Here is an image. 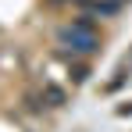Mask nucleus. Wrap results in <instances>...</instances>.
Instances as JSON below:
<instances>
[{
	"label": "nucleus",
	"mask_w": 132,
	"mask_h": 132,
	"mask_svg": "<svg viewBox=\"0 0 132 132\" xmlns=\"http://www.w3.org/2000/svg\"><path fill=\"white\" fill-rule=\"evenodd\" d=\"M57 39L75 54V57H93V54H100V39H96V32H82V29H57Z\"/></svg>",
	"instance_id": "f257e3e1"
},
{
	"label": "nucleus",
	"mask_w": 132,
	"mask_h": 132,
	"mask_svg": "<svg viewBox=\"0 0 132 132\" xmlns=\"http://www.w3.org/2000/svg\"><path fill=\"white\" fill-rule=\"evenodd\" d=\"M43 100H46V107H64V104H68V93L61 86H54V82H43Z\"/></svg>",
	"instance_id": "f03ea898"
},
{
	"label": "nucleus",
	"mask_w": 132,
	"mask_h": 132,
	"mask_svg": "<svg viewBox=\"0 0 132 132\" xmlns=\"http://www.w3.org/2000/svg\"><path fill=\"white\" fill-rule=\"evenodd\" d=\"M93 18H96V14H89V11H79V14H75V18H71V29H82V32H96V22H93Z\"/></svg>",
	"instance_id": "7ed1b4c3"
},
{
	"label": "nucleus",
	"mask_w": 132,
	"mask_h": 132,
	"mask_svg": "<svg viewBox=\"0 0 132 132\" xmlns=\"http://www.w3.org/2000/svg\"><path fill=\"white\" fill-rule=\"evenodd\" d=\"M68 75H71L75 86H82V82L89 79V64H71V68H68Z\"/></svg>",
	"instance_id": "20e7f679"
},
{
	"label": "nucleus",
	"mask_w": 132,
	"mask_h": 132,
	"mask_svg": "<svg viewBox=\"0 0 132 132\" xmlns=\"http://www.w3.org/2000/svg\"><path fill=\"white\" fill-rule=\"evenodd\" d=\"M132 114V104H121V107H118V118H129Z\"/></svg>",
	"instance_id": "39448f33"
},
{
	"label": "nucleus",
	"mask_w": 132,
	"mask_h": 132,
	"mask_svg": "<svg viewBox=\"0 0 132 132\" xmlns=\"http://www.w3.org/2000/svg\"><path fill=\"white\" fill-rule=\"evenodd\" d=\"M46 4H50V7H57V4H71V0H46Z\"/></svg>",
	"instance_id": "423d86ee"
},
{
	"label": "nucleus",
	"mask_w": 132,
	"mask_h": 132,
	"mask_svg": "<svg viewBox=\"0 0 132 132\" xmlns=\"http://www.w3.org/2000/svg\"><path fill=\"white\" fill-rule=\"evenodd\" d=\"M121 4H132V0H121Z\"/></svg>",
	"instance_id": "0eeeda50"
}]
</instances>
